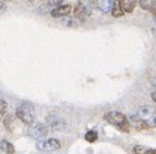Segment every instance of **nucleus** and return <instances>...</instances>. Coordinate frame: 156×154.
Instances as JSON below:
<instances>
[{
    "mask_svg": "<svg viewBox=\"0 0 156 154\" xmlns=\"http://www.w3.org/2000/svg\"><path fill=\"white\" fill-rule=\"evenodd\" d=\"M16 116L20 121H22L26 125H32L35 122V111L34 107L29 103H21L17 107V111H16Z\"/></svg>",
    "mask_w": 156,
    "mask_h": 154,
    "instance_id": "f257e3e1",
    "label": "nucleus"
},
{
    "mask_svg": "<svg viewBox=\"0 0 156 154\" xmlns=\"http://www.w3.org/2000/svg\"><path fill=\"white\" fill-rule=\"evenodd\" d=\"M137 117L142 119L148 127H156V107L155 105H142L138 109Z\"/></svg>",
    "mask_w": 156,
    "mask_h": 154,
    "instance_id": "f03ea898",
    "label": "nucleus"
},
{
    "mask_svg": "<svg viewBox=\"0 0 156 154\" xmlns=\"http://www.w3.org/2000/svg\"><path fill=\"white\" fill-rule=\"evenodd\" d=\"M105 119L107 121L108 123L114 125V126H119V127H124L128 126V118L124 113L118 112V111H112L105 114Z\"/></svg>",
    "mask_w": 156,
    "mask_h": 154,
    "instance_id": "7ed1b4c3",
    "label": "nucleus"
},
{
    "mask_svg": "<svg viewBox=\"0 0 156 154\" xmlns=\"http://www.w3.org/2000/svg\"><path fill=\"white\" fill-rule=\"evenodd\" d=\"M61 148V141L58 139H44L36 142V149L40 152H53Z\"/></svg>",
    "mask_w": 156,
    "mask_h": 154,
    "instance_id": "20e7f679",
    "label": "nucleus"
},
{
    "mask_svg": "<svg viewBox=\"0 0 156 154\" xmlns=\"http://www.w3.org/2000/svg\"><path fill=\"white\" fill-rule=\"evenodd\" d=\"M29 135L32 139H44L48 135V127L44 123H32L29 127Z\"/></svg>",
    "mask_w": 156,
    "mask_h": 154,
    "instance_id": "39448f33",
    "label": "nucleus"
},
{
    "mask_svg": "<svg viewBox=\"0 0 156 154\" xmlns=\"http://www.w3.org/2000/svg\"><path fill=\"white\" fill-rule=\"evenodd\" d=\"M92 3H77L75 5V9H74V13L76 17H79L80 19H84L87 18L89 14L92 12V8H90Z\"/></svg>",
    "mask_w": 156,
    "mask_h": 154,
    "instance_id": "423d86ee",
    "label": "nucleus"
},
{
    "mask_svg": "<svg viewBox=\"0 0 156 154\" xmlns=\"http://www.w3.org/2000/svg\"><path fill=\"white\" fill-rule=\"evenodd\" d=\"M47 122H48V125L51 126L53 130L61 131V130H65L66 127H67L66 122L59 117V116H57V114H49L48 117H47Z\"/></svg>",
    "mask_w": 156,
    "mask_h": 154,
    "instance_id": "0eeeda50",
    "label": "nucleus"
},
{
    "mask_svg": "<svg viewBox=\"0 0 156 154\" xmlns=\"http://www.w3.org/2000/svg\"><path fill=\"white\" fill-rule=\"evenodd\" d=\"M71 13V5L70 4H61L59 7L51 10V14L53 17H66Z\"/></svg>",
    "mask_w": 156,
    "mask_h": 154,
    "instance_id": "6e6552de",
    "label": "nucleus"
},
{
    "mask_svg": "<svg viewBox=\"0 0 156 154\" xmlns=\"http://www.w3.org/2000/svg\"><path fill=\"white\" fill-rule=\"evenodd\" d=\"M96 5L103 13H111L114 8V2H111V0H102V2H98Z\"/></svg>",
    "mask_w": 156,
    "mask_h": 154,
    "instance_id": "1a4fd4ad",
    "label": "nucleus"
},
{
    "mask_svg": "<svg viewBox=\"0 0 156 154\" xmlns=\"http://www.w3.org/2000/svg\"><path fill=\"white\" fill-rule=\"evenodd\" d=\"M120 5H121V9H122L124 13H132L136 8L137 3L134 2V0H121Z\"/></svg>",
    "mask_w": 156,
    "mask_h": 154,
    "instance_id": "9d476101",
    "label": "nucleus"
},
{
    "mask_svg": "<svg viewBox=\"0 0 156 154\" xmlns=\"http://www.w3.org/2000/svg\"><path fill=\"white\" fill-rule=\"evenodd\" d=\"M133 153L134 154H156V149L143 145H136L133 148Z\"/></svg>",
    "mask_w": 156,
    "mask_h": 154,
    "instance_id": "9b49d317",
    "label": "nucleus"
},
{
    "mask_svg": "<svg viewBox=\"0 0 156 154\" xmlns=\"http://www.w3.org/2000/svg\"><path fill=\"white\" fill-rule=\"evenodd\" d=\"M0 149H2L4 153L7 154H14L16 149H14V145L12 142H9L8 140H2L0 141Z\"/></svg>",
    "mask_w": 156,
    "mask_h": 154,
    "instance_id": "f8f14e48",
    "label": "nucleus"
},
{
    "mask_svg": "<svg viewBox=\"0 0 156 154\" xmlns=\"http://www.w3.org/2000/svg\"><path fill=\"white\" fill-rule=\"evenodd\" d=\"M139 5L144 9V10H148V12H152L156 7V2L155 0H141L139 2Z\"/></svg>",
    "mask_w": 156,
    "mask_h": 154,
    "instance_id": "ddd939ff",
    "label": "nucleus"
},
{
    "mask_svg": "<svg viewBox=\"0 0 156 154\" xmlns=\"http://www.w3.org/2000/svg\"><path fill=\"white\" fill-rule=\"evenodd\" d=\"M132 123H133V126H134V127H136L137 130H142V129H147V127H148V126H147L146 123H144L142 119H139V118L137 117V116H136V117H133V118H132Z\"/></svg>",
    "mask_w": 156,
    "mask_h": 154,
    "instance_id": "4468645a",
    "label": "nucleus"
},
{
    "mask_svg": "<svg viewBox=\"0 0 156 154\" xmlns=\"http://www.w3.org/2000/svg\"><path fill=\"white\" fill-rule=\"evenodd\" d=\"M112 15L114 17H121L124 12L121 9V5H120V2H114V8H112Z\"/></svg>",
    "mask_w": 156,
    "mask_h": 154,
    "instance_id": "2eb2a0df",
    "label": "nucleus"
},
{
    "mask_svg": "<svg viewBox=\"0 0 156 154\" xmlns=\"http://www.w3.org/2000/svg\"><path fill=\"white\" fill-rule=\"evenodd\" d=\"M98 139V134L96 132V131H88V132L85 134V140L89 141V142H94Z\"/></svg>",
    "mask_w": 156,
    "mask_h": 154,
    "instance_id": "dca6fc26",
    "label": "nucleus"
},
{
    "mask_svg": "<svg viewBox=\"0 0 156 154\" xmlns=\"http://www.w3.org/2000/svg\"><path fill=\"white\" fill-rule=\"evenodd\" d=\"M4 126H5V129H7L8 131H12V129H13V118L10 117V116H5L4 117Z\"/></svg>",
    "mask_w": 156,
    "mask_h": 154,
    "instance_id": "f3484780",
    "label": "nucleus"
},
{
    "mask_svg": "<svg viewBox=\"0 0 156 154\" xmlns=\"http://www.w3.org/2000/svg\"><path fill=\"white\" fill-rule=\"evenodd\" d=\"M8 111V104L5 100H3V99H0V118L4 117L5 113H7Z\"/></svg>",
    "mask_w": 156,
    "mask_h": 154,
    "instance_id": "a211bd4d",
    "label": "nucleus"
},
{
    "mask_svg": "<svg viewBox=\"0 0 156 154\" xmlns=\"http://www.w3.org/2000/svg\"><path fill=\"white\" fill-rule=\"evenodd\" d=\"M151 98H152V100L156 103V90H152V92H151Z\"/></svg>",
    "mask_w": 156,
    "mask_h": 154,
    "instance_id": "6ab92c4d",
    "label": "nucleus"
},
{
    "mask_svg": "<svg viewBox=\"0 0 156 154\" xmlns=\"http://www.w3.org/2000/svg\"><path fill=\"white\" fill-rule=\"evenodd\" d=\"M4 10H5V4L0 2V12H4Z\"/></svg>",
    "mask_w": 156,
    "mask_h": 154,
    "instance_id": "aec40b11",
    "label": "nucleus"
},
{
    "mask_svg": "<svg viewBox=\"0 0 156 154\" xmlns=\"http://www.w3.org/2000/svg\"><path fill=\"white\" fill-rule=\"evenodd\" d=\"M152 32L156 35V23H155V25H154V27H152Z\"/></svg>",
    "mask_w": 156,
    "mask_h": 154,
    "instance_id": "412c9836",
    "label": "nucleus"
},
{
    "mask_svg": "<svg viewBox=\"0 0 156 154\" xmlns=\"http://www.w3.org/2000/svg\"><path fill=\"white\" fill-rule=\"evenodd\" d=\"M152 14H154V17H155V19H156V7H155V9L152 10Z\"/></svg>",
    "mask_w": 156,
    "mask_h": 154,
    "instance_id": "4be33fe9",
    "label": "nucleus"
}]
</instances>
